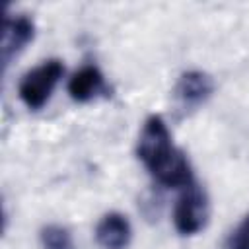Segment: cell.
Segmentation results:
<instances>
[{
	"mask_svg": "<svg viewBox=\"0 0 249 249\" xmlns=\"http://www.w3.org/2000/svg\"><path fill=\"white\" fill-rule=\"evenodd\" d=\"M136 154L158 183L181 189L193 183L189 160L181 150L173 146L167 124L160 115L146 119L138 138Z\"/></svg>",
	"mask_w": 249,
	"mask_h": 249,
	"instance_id": "obj_1",
	"label": "cell"
},
{
	"mask_svg": "<svg viewBox=\"0 0 249 249\" xmlns=\"http://www.w3.org/2000/svg\"><path fill=\"white\" fill-rule=\"evenodd\" d=\"M62 72H64V66L60 60L53 58V60H45L43 64L35 66L33 70H29L21 82H19V99L31 109V111H37L41 109L51 93L54 91L58 80L62 78Z\"/></svg>",
	"mask_w": 249,
	"mask_h": 249,
	"instance_id": "obj_2",
	"label": "cell"
},
{
	"mask_svg": "<svg viewBox=\"0 0 249 249\" xmlns=\"http://www.w3.org/2000/svg\"><path fill=\"white\" fill-rule=\"evenodd\" d=\"M208 214H210V206H208V196L204 189L195 181L183 187V193L177 198V204L173 210L175 230L181 235H195L206 226Z\"/></svg>",
	"mask_w": 249,
	"mask_h": 249,
	"instance_id": "obj_3",
	"label": "cell"
},
{
	"mask_svg": "<svg viewBox=\"0 0 249 249\" xmlns=\"http://www.w3.org/2000/svg\"><path fill=\"white\" fill-rule=\"evenodd\" d=\"M214 91V82L208 74L200 70H191L181 74L175 86V99L185 111H193L200 107Z\"/></svg>",
	"mask_w": 249,
	"mask_h": 249,
	"instance_id": "obj_4",
	"label": "cell"
},
{
	"mask_svg": "<svg viewBox=\"0 0 249 249\" xmlns=\"http://www.w3.org/2000/svg\"><path fill=\"white\" fill-rule=\"evenodd\" d=\"M35 25L27 16H6L2 25V64L4 68L10 60L23 51V47L33 39Z\"/></svg>",
	"mask_w": 249,
	"mask_h": 249,
	"instance_id": "obj_5",
	"label": "cell"
},
{
	"mask_svg": "<svg viewBox=\"0 0 249 249\" xmlns=\"http://www.w3.org/2000/svg\"><path fill=\"white\" fill-rule=\"evenodd\" d=\"M132 237V228L126 216L119 212L105 214L97 228H95V239L103 249H126Z\"/></svg>",
	"mask_w": 249,
	"mask_h": 249,
	"instance_id": "obj_6",
	"label": "cell"
},
{
	"mask_svg": "<svg viewBox=\"0 0 249 249\" xmlns=\"http://www.w3.org/2000/svg\"><path fill=\"white\" fill-rule=\"evenodd\" d=\"M103 91H105V78H103L101 70L93 64L82 66L78 72L72 74V78L68 82L70 97L80 103L91 101L93 97H97Z\"/></svg>",
	"mask_w": 249,
	"mask_h": 249,
	"instance_id": "obj_7",
	"label": "cell"
},
{
	"mask_svg": "<svg viewBox=\"0 0 249 249\" xmlns=\"http://www.w3.org/2000/svg\"><path fill=\"white\" fill-rule=\"evenodd\" d=\"M39 239H41L43 249H74V241H72L70 231L62 226H56V224L45 226L39 233Z\"/></svg>",
	"mask_w": 249,
	"mask_h": 249,
	"instance_id": "obj_8",
	"label": "cell"
},
{
	"mask_svg": "<svg viewBox=\"0 0 249 249\" xmlns=\"http://www.w3.org/2000/svg\"><path fill=\"white\" fill-rule=\"evenodd\" d=\"M228 249H249V216H245L243 222L231 233Z\"/></svg>",
	"mask_w": 249,
	"mask_h": 249,
	"instance_id": "obj_9",
	"label": "cell"
}]
</instances>
